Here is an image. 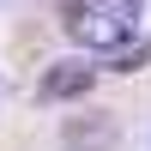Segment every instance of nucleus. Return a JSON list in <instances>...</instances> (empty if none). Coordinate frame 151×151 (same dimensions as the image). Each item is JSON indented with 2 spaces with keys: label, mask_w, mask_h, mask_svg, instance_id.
<instances>
[{
  "label": "nucleus",
  "mask_w": 151,
  "mask_h": 151,
  "mask_svg": "<svg viewBox=\"0 0 151 151\" xmlns=\"http://www.w3.org/2000/svg\"><path fill=\"white\" fill-rule=\"evenodd\" d=\"M67 145H73V151H103V145H109V121H97V127L73 121V127H67Z\"/></svg>",
  "instance_id": "2"
},
{
  "label": "nucleus",
  "mask_w": 151,
  "mask_h": 151,
  "mask_svg": "<svg viewBox=\"0 0 151 151\" xmlns=\"http://www.w3.org/2000/svg\"><path fill=\"white\" fill-rule=\"evenodd\" d=\"M139 6L145 0H67V36L85 48H121L139 24Z\"/></svg>",
  "instance_id": "1"
},
{
  "label": "nucleus",
  "mask_w": 151,
  "mask_h": 151,
  "mask_svg": "<svg viewBox=\"0 0 151 151\" xmlns=\"http://www.w3.org/2000/svg\"><path fill=\"white\" fill-rule=\"evenodd\" d=\"M85 85H91V67H60V73H48L42 91L48 97H67V91H85Z\"/></svg>",
  "instance_id": "3"
}]
</instances>
